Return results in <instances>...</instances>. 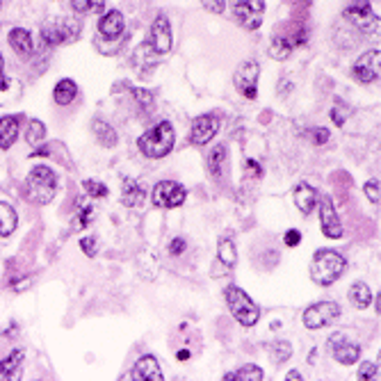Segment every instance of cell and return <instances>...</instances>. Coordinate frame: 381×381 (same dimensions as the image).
<instances>
[{"mask_svg":"<svg viewBox=\"0 0 381 381\" xmlns=\"http://www.w3.org/2000/svg\"><path fill=\"white\" fill-rule=\"evenodd\" d=\"M144 187L137 183V180L133 178H128L126 183H124V189H122V201L126 208H137V206H142L144 204Z\"/></svg>","mask_w":381,"mask_h":381,"instance_id":"cell-25","label":"cell"},{"mask_svg":"<svg viewBox=\"0 0 381 381\" xmlns=\"http://www.w3.org/2000/svg\"><path fill=\"white\" fill-rule=\"evenodd\" d=\"M286 379H290V381H302V375H299L297 370H293V373L286 375Z\"/></svg>","mask_w":381,"mask_h":381,"instance_id":"cell-47","label":"cell"},{"mask_svg":"<svg viewBox=\"0 0 381 381\" xmlns=\"http://www.w3.org/2000/svg\"><path fill=\"white\" fill-rule=\"evenodd\" d=\"M187 199V189L176 183V180H160V183L153 187V204L158 208H178L183 206Z\"/></svg>","mask_w":381,"mask_h":381,"instance_id":"cell-11","label":"cell"},{"mask_svg":"<svg viewBox=\"0 0 381 381\" xmlns=\"http://www.w3.org/2000/svg\"><path fill=\"white\" fill-rule=\"evenodd\" d=\"M224 160H226V146L224 144H217L213 151H210V156H208V172H210V176H213L215 180L222 178Z\"/></svg>","mask_w":381,"mask_h":381,"instance_id":"cell-29","label":"cell"},{"mask_svg":"<svg viewBox=\"0 0 381 381\" xmlns=\"http://www.w3.org/2000/svg\"><path fill=\"white\" fill-rule=\"evenodd\" d=\"M16 226H18L16 210L9 204L0 201V238H9L16 230Z\"/></svg>","mask_w":381,"mask_h":381,"instance_id":"cell-26","label":"cell"},{"mask_svg":"<svg viewBox=\"0 0 381 381\" xmlns=\"http://www.w3.org/2000/svg\"><path fill=\"white\" fill-rule=\"evenodd\" d=\"M80 249H83L87 258H94L96 256V238H92V235L83 238V240H80Z\"/></svg>","mask_w":381,"mask_h":381,"instance_id":"cell-39","label":"cell"},{"mask_svg":"<svg viewBox=\"0 0 381 381\" xmlns=\"http://www.w3.org/2000/svg\"><path fill=\"white\" fill-rule=\"evenodd\" d=\"M178 358H180V361H187V358H189V352H187V349H183V352H178Z\"/></svg>","mask_w":381,"mask_h":381,"instance_id":"cell-48","label":"cell"},{"mask_svg":"<svg viewBox=\"0 0 381 381\" xmlns=\"http://www.w3.org/2000/svg\"><path fill=\"white\" fill-rule=\"evenodd\" d=\"M148 48L156 55H167L174 48V35H172V23L165 14H158L148 30Z\"/></svg>","mask_w":381,"mask_h":381,"instance_id":"cell-8","label":"cell"},{"mask_svg":"<svg viewBox=\"0 0 381 381\" xmlns=\"http://www.w3.org/2000/svg\"><path fill=\"white\" fill-rule=\"evenodd\" d=\"M317 204H320V226H322V233L329 240H340L343 238V222H340L331 197L327 194L317 197Z\"/></svg>","mask_w":381,"mask_h":381,"instance_id":"cell-14","label":"cell"},{"mask_svg":"<svg viewBox=\"0 0 381 381\" xmlns=\"http://www.w3.org/2000/svg\"><path fill=\"white\" fill-rule=\"evenodd\" d=\"M0 7H3V0H0Z\"/></svg>","mask_w":381,"mask_h":381,"instance_id":"cell-51","label":"cell"},{"mask_svg":"<svg viewBox=\"0 0 381 381\" xmlns=\"http://www.w3.org/2000/svg\"><path fill=\"white\" fill-rule=\"evenodd\" d=\"M183 252H185V240H180V238L172 240V245H169V254H172V256H180Z\"/></svg>","mask_w":381,"mask_h":381,"instance_id":"cell-44","label":"cell"},{"mask_svg":"<svg viewBox=\"0 0 381 381\" xmlns=\"http://www.w3.org/2000/svg\"><path fill=\"white\" fill-rule=\"evenodd\" d=\"M329 352H331V356L338 361V363L356 365L358 363V356H361V347L356 343H352L349 336L336 334V336H331V340H329Z\"/></svg>","mask_w":381,"mask_h":381,"instance_id":"cell-15","label":"cell"},{"mask_svg":"<svg viewBox=\"0 0 381 381\" xmlns=\"http://www.w3.org/2000/svg\"><path fill=\"white\" fill-rule=\"evenodd\" d=\"M46 137V126L44 122H39V119H30L28 122V130H25V142L30 146H35L39 142H44Z\"/></svg>","mask_w":381,"mask_h":381,"instance_id":"cell-32","label":"cell"},{"mask_svg":"<svg viewBox=\"0 0 381 381\" xmlns=\"http://www.w3.org/2000/svg\"><path fill=\"white\" fill-rule=\"evenodd\" d=\"M7 42H9V46H12L14 51H16L18 55H21V57L33 55V51H35L33 35H30L25 28H14V30H9Z\"/></svg>","mask_w":381,"mask_h":381,"instance_id":"cell-19","label":"cell"},{"mask_svg":"<svg viewBox=\"0 0 381 381\" xmlns=\"http://www.w3.org/2000/svg\"><path fill=\"white\" fill-rule=\"evenodd\" d=\"M76 98H78V85L74 83L71 78H62V80H59V83L53 87V101H55L57 105L66 107V105H71Z\"/></svg>","mask_w":381,"mask_h":381,"instance_id":"cell-22","label":"cell"},{"mask_svg":"<svg viewBox=\"0 0 381 381\" xmlns=\"http://www.w3.org/2000/svg\"><path fill=\"white\" fill-rule=\"evenodd\" d=\"M340 317V306L336 302H320V304H313L304 310V327L315 331V329H322V327H329L331 322H336Z\"/></svg>","mask_w":381,"mask_h":381,"instance_id":"cell-10","label":"cell"},{"mask_svg":"<svg viewBox=\"0 0 381 381\" xmlns=\"http://www.w3.org/2000/svg\"><path fill=\"white\" fill-rule=\"evenodd\" d=\"M363 192L368 197V201L377 206L379 199H381V194H379V180H368V183L363 185Z\"/></svg>","mask_w":381,"mask_h":381,"instance_id":"cell-37","label":"cell"},{"mask_svg":"<svg viewBox=\"0 0 381 381\" xmlns=\"http://www.w3.org/2000/svg\"><path fill=\"white\" fill-rule=\"evenodd\" d=\"M375 308H377V315L381 313V302H379V295H377V304H375Z\"/></svg>","mask_w":381,"mask_h":381,"instance_id":"cell-50","label":"cell"},{"mask_svg":"<svg viewBox=\"0 0 381 381\" xmlns=\"http://www.w3.org/2000/svg\"><path fill=\"white\" fill-rule=\"evenodd\" d=\"M347 295H349V302H352V306L358 308V310L368 308L370 302H373V293H370L368 283H363V281H354Z\"/></svg>","mask_w":381,"mask_h":381,"instance_id":"cell-27","label":"cell"},{"mask_svg":"<svg viewBox=\"0 0 381 381\" xmlns=\"http://www.w3.org/2000/svg\"><path fill=\"white\" fill-rule=\"evenodd\" d=\"M224 297H226V306L230 310V315H233L240 324H242V327H254L258 322L260 310H258V306L252 302V299H249V295L245 293L242 288L228 286L224 290Z\"/></svg>","mask_w":381,"mask_h":381,"instance_id":"cell-4","label":"cell"},{"mask_svg":"<svg viewBox=\"0 0 381 381\" xmlns=\"http://www.w3.org/2000/svg\"><path fill=\"white\" fill-rule=\"evenodd\" d=\"M299 240H302V233H299L297 228L288 230V233H286V245H288V247H297V245H299Z\"/></svg>","mask_w":381,"mask_h":381,"instance_id":"cell-45","label":"cell"},{"mask_svg":"<svg viewBox=\"0 0 381 381\" xmlns=\"http://www.w3.org/2000/svg\"><path fill=\"white\" fill-rule=\"evenodd\" d=\"M306 37H308L306 28H297V30H293V33H286L283 37L274 35L272 42H269V55H272L274 59H279V62H283V59H288V55L293 53L297 46L306 44Z\"/></svg>","mask_w":381,"mask_h":381,"instance_id":"cell-12","label":"cell"},{"mask_svg":"<svg viewBox=\"0 0 381 381\" xmlns=\"http://www.w3.org/2000/svg\"><path fill=\"white\" fill-rule=\"evenodd\" d=\"M57 192V176L51 167L37 165L25 178V197L35 206H46L53 201Z\"/></svg>","mask_w":381,"mask_h":381,"instance_id":"cell-2","label":"cell"},{"mask_svg":"<svg viewBox=\"0 0 381 381\" xmlns=\"http://www.w3.org/2000/svg\"><path fill=\"white\" fill-rule=\"evenodd\" d=\"M124 30H126V18L119 9H110V12H105L101 18H98V33H101L105 39H110V42H115V39L122 37Z\"/></svg>","mask_w":381,"mask_h":381,"instance_id":"cell-17","label":"cell"},{"mask_svg":"<svg viewBox=\"0 0 381 381\" xmlns=\"http://www.w3.org/2000/svg\"><path fill=\"white\" fill-rule=\"evenodd\" d=\"M352 76L354 80L363 85L377 83L381 76V51L375 48V51H368L365 55H361L356 62L352 64Z\"/></svg>","mask_w":381,"mask_h":381,"instance_id":"cell-13","label":"cell"},{"mask_svg":"<svg viewBox=\"0 0 381 381\" xmlns=\"http://www.w3.org/2000/svg\"><path fill=\"white\" fill-rule=\"evenodd\" d=\"M310 135H313V144L329 142V130L327 128H313V130H310Z\"/></svg>","mask_w":381,"mask_h":381,"instance_id":"cell-43","label":"cell"},{"mask_svg":"<svg viewBox=\"0 0 381 381\" xmlns=\"http://www.w3.org/2000/svg\"><path fill=\"white\" fill-rule=\"evenodd\" d=\"M258 76H260V66L256 59H245V62L235 69L233 85L240 94L249 98V101H254L258 96Z\"/></svg>","mask_w":381,"mask_h":381,"instance_id":"cell-9","label":"cell"},{"mask_svg":"<svg viewBox=\"0 0 381 381\" xmlns=\"http://www.w3.org/2000/svg\"><path fill=\"white\" fill-rule=\"evenodd\" d=\"M3 69H5V59H3V53H0V78H3Z\"/></svg>","mask_w":381,"mask_h":381,"instance_id":"cell-49","label":"cell"},{"mask_svg":"<svg viewBox=\"0 0 381 381\" xmlns=\"http://www.w3.org/2000/svg\"><path fill=\"white\" fill-rule=\"evenodd\" d=\"M174 144H176V130L169 122L156 124L153 128H148L146 133L137 139V148L151 160L169 156Z\"/></svg>","mask_w":381,"mask_h":381,"instance_id":"cell-1","label":"cell"},{"mask_svg":"<svg viewBox=\"0 0 381 381\" xmlns=\"http://www.w3.org/2000/svg\"><path fill=\"white\" fill-rule=\"evenodd\" d=\"M80 37V23L76 18H51L42 25V39L46 46H59V44H71Z\"/></svg>","mask_w":381,"mask_h":381,"instance_id":"cell-5","label":"cell"},{"mask_svg":"<svg viewBox=\"0 0 381 381\" xmlns=\"http://www.w3.org/2000/svg\"><path fill=\"white\" fill-rule=\"evenodd\" d=\"M219 133V119L215 115H201L192 122V133H189V142L197 146L208 144L210 139Z\"/></svg>","mask_w":381,"mask_h":381,"instance_id":"cell-16","label":"cell"},{"mask_svg":"<svg viewBox=\"0 0 381 381\" xmlns=\"http://www.w3.org/2000/svg\"><path fill=\"white\" fill-rule=\"evenodd\" d=\"M230 12L245 30H258L265 18V0H230Z\"/></svg>","mask_w":381,"mask_h":381,"instance_id":"cell-7","label":"cell"},{"mask_svg":"<svg viewBox=\"0 0 381 381\" xmlns=\"http://www.w3.org/2000/svg\"><path fill=\"white\" fill-rule=\"evenodd\" d=\"M130 379L135 381H163L165 375L160 370V363L156 356H142L135 363L133 373H130Z\"/></svg>","mask_w":381,"mask_h":381,"instance_id":"cell-18","label":"cell"},{"mask_svg":"<svg viewBox=\"0 0 381 381\" xmlns=\"http://www.w3.org/2000/svg\"><path fill=\"white\" fill-rule=\"evenodd\" d=\"M16 139H18V117L12 115L0 117V151L12 148Z\"/></svg>","mask_w":381,"mask_h":381,"instance_id":"cell-20","label":"cell"},{"mask_svg":"<svg viewBox=\"0 0 381 381\" xmlns=\"http://www.w3.org/2000/svg\"><path fill=\"white\" fill-rule=\"evenodd\" d=\"M347 267V260L340 256L334 249H320L315 252L313 260H310V279L317 286H331L343 276Z\"/></svg>","mask_w":381,"mask_h":381,"instance_id":"cell-3","label":"cell"},{"mask_svg":"<svg viewBox=\"0 0 381 381\" xmlns=\"http://www.w3.org/2000/svg\"><path fill=\"white\" fill-rule=\"evenodd\" d=\"M249 174H254V176L263 174V169H260V165L256 163V160H249V163H247V176H249Z\"/></svg>","mask_w":381,"mask_h":381,"instance_id":"cell-46","label":"cell"},{"mask_svg":"<svg viewBox=\"0 0 381 381\" xmlns=\"http://www.w3.org/2000/svg\"><path fill=\"white\" fill-rule=\"evenodd\" d=\"M92 130H94L96 142L101 144L103 148H115V146H117V142H119L117 130H115L112 126H110L107 122H103V119H94Z\"/></svg>","mask_w":381,"mask_h":381,"instance_id":"cell-23","label":"cell"},{"mask_svg":"<svg viewBox=\"0 0 381 381\" xmlns=\"http://www.w3.org/2000/svg\"><path fill=\"white\" fill-rule=\"evenodd\" d=\"M343 18L349 25H354L356 30H361V33L365 35L379 33V14L375 12L368 0H354V3H349L343 9Z\"/></svg>","mask_w":381,"mask_h":381,"instance_id":"cell-6","label":"cell"},{"mask_svg":"<svg viewBox=\"0 0 381 381\" xmlns=\"http://www.w3.org/2000/svg\"><path fill=\"white\" fill-rule=\"evenodd\" d=\"M92 215H94V210L87 206V210H85V213H80V215L76 217V222H78V224H74V230H78V228L87 226L89 222H92Z\"/></svg>","mask_w":381,"mask_h":381,"instance_id":"cell-42","label":"cell"},{"mask_svg":"<svg viewBox=\"0 0 381 381\" xmlns=\"http://www.w3.org/2000/svg\"><path fill=\"white\" fill-rule=\"evenodd\" d=\"M201 5H204L206 12H210V14H224L226 0H201Z\"/></svg>","mask_w":381,"mask_h":381,"instance_id":"cell-38","label":"cell"},{"mask_svg":"<svg viewBox=\"0 0 381 381\" xmlns=\"http://www.w3.org/2000/svg\"><path fill=\"white\" fill-rule=\"evenodd\" d=\"M217 256H219V260H222L226 267H233L235 260H238V249H235V245H233V240H228V238L219 240Z\"/></svg>","mask_w":381,"mask_h":381,"instance_id":"cell-31","label":"cell"},{"mask_svg":"<svg viewBox=\"0 0 381 381\" xmlns=\"http://www.w3.org/2000/svg\"><path fill=\"white\" fill-rule=\"evenodd\" d=\"M83 189H85V194L94 197V199L107 197V187L103 183H98V180H94V178H87L85 183H83Z\"/></svg>","mask_w":381,"mask_h":381,"instance_id":"cell-35","label":"cell"},{"mask_svg":"<svg viewBox=\"0 0 381 381\" xmlns=\"http://www.w3.org/2000/svg\"><path fill=\"white\" fill-rule=\"evenodd\" d=\"M105 0H71V7L76 14H94L101 12Z\"/></svg>","mask_w":381,"mask_h":381,"instance_id":"cell-33","label":"cell"},{"mask_svg":"<svg viewBox=\"0 0 381 381\" xmlns=\"http://www.w3.org/2000/svg\"><path fill=\"white\" fill-rule=\"evenodd\" d=\"M356 377L361 381H375V379H379V365H375V363H361Z\"/></svg>","mask_w":381,"mask_h":381,"instance_id":"cell-36","label":"cell"},{"mask_svg":"<svg viewBox=\"0 0 381 381\" xmlns=\"http://www.w3.org/2000/svg\"><path fill=\"white\" fill-rule=\"evenodd\" d=\"M347 119V107L345 105H336L334 110H331V122H334L336 126H343Z\"/></svg>","mask_w":381,"mask_h":381,"instance_id":"cell-40","label":"cell"},{"mask_svg":"<svg viewBox=\"0 0 381 381\" xmlns=\"http://www.w3.org/2000/svg\"><path fill=\"white\" fill-rule=\"evenodd\" d=\"M269 354H272L274 363H286L290 354H293V347L286 340H279V343H272V347H269Z\"/></svg>","mask_w":381,"mask_h":381,"instance_id":"cell-34","label":"cell"},{"mask_svg":"<svg viewBox=\"0 0 381 381\" xmlns=\"http://www.w3.org/2000/svg\"><path fill=\"white\" fill-rule=\"evenodd\" d=\"M135 101L139 103V105H144V107H148L153 103V94L151 92H146V89H135Z\"/></svg>","mask_w":381,"mask_h":381,"instance_id":"cell-41","label":"cell"},{"mask_svg":"<svg viewBox=\"0 0 381 381\" xmlns=\"http://www.w3.org/2000/svg\"><path fill=\"white\" fill-rule=\"evenodd\" d=\"M224 379L226 381H263L265 375L258 365H245V368H240L238 373L224 375Z\"/></svg>","mask_w":381,"mask_h":381,"instance_id":"cell-30","label":"cell"},{"mask_svg":"<svg viewBox=\"0 0 381 381\" xmlns=\"http://www.w3.org/2000/svg\"><path fill=\"white\" fill-rule=\"evenodd\" d=\"M295 206H297L299 213L310 215V213H313V208L317 206V189L313 185H308V183L297 185V189H295Z\"/></svg>","mask_w":381,"mask_h":381,"instance_id":"cell-21","label":"cell"},{"mask_svg":"<svg viewBox=\"0 0 381 381\" xmlns=\"http://www.w3.org/2000/svg\"><path fill=\"white\" fill-rule=\"evenodd\" d=\"M21 363H23V349H14L5 361H0V377L5 379L16 377L18 370H21Z\"/></svg>","mask_w":381,"mask_h":381,"instance_id":"cell-28","label":"cell"},{"mask_svg":"<svg viewBox=\"0 0 381 381\" xmlns=\"http://www.w3.org/2000/svg\"><path fill=\"white\" fill-rule=\"evenodd\" d=\"M23 94V85H21V80H16V78H0V105H9V103H14L18 101Z\"/></svg>","mask_w":381,"mask_h":381,"instance_id":"cell-24","label":"cell"}]
</instances>
